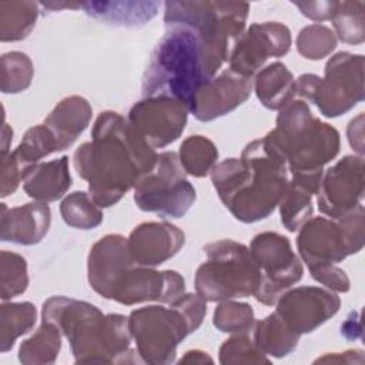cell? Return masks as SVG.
<instances>
[{
  "instance_id": "obj_10",
  "label": "cell",
  "mask_w": 365,
  "mask_h": 365,
  "mask_svg": "<svg viewBox=\"0 0 365 365\" xmlns=\"http://www.w3.org/2000/svg\"><path fill=\"white\" fill-rule=\"evenodd\" d=\"M365 211L361 204L341 218L307 220L297 237V247L308 268L341 262L364 247Z\"/></svg>"
},
{
  "instance_id": "obj_20",
  "label": "cell",
  "mask_w": 365,
  "mask_h": 365,
  "mask_svg": "<svg viewBox=\"0 0 365 365\" xmlns=\"http://www.w3.org/2000/svg\"><path fill=\"white\" fill-rule=\"evenodd\" d=\"M185 242L184 232L170 222H143L137 225L127 245L131 258L141 267H155L174 257Z\"/></svg>"
},
{
  "instance_id": "obj_13",
  "label": "cell",
  "mask_w": 365,
  "mask_h": 365,
  "mask_svg": "<svg viewBox=\"0 0 365 365\" xmlns=\"http://www.w3.org/2000/svg\"><path fill=\"white\" fill-rule=\"evenodd\" d=\"M187 115L185 104L171 97L157 96L135 103L128 113V121L145 143L155 150L168 145L181 135L187 124Z\"/></svg>"
},
{
  "instance_id": "obj_17",
  "label": "cell",
  "mask_w": 365,
  "mask_h": 365,
  "mask_svg": "<svg viewBox=\"0 0 365 365\" xmlns=\"http://www.w3.org/2000/svg\"><path fill=\"white\" fill-rule=\"evenodd\" d=\"M185 291L184 278L171 269L155 271L133 262L120 277L111 299L123 305H134L145 301L171 304Z\"/></svg>"
},
{
  "instance_id": "obj_25",
  "label": "cell",
  "mask_w": 365,
  "mask_h": 365,
  "mask_svg": "<svg viewBox=\"0 0 365 365\" xmlns=\"http://www.w3.org/2000/svg\"><path fill=\"white\" fill-rule=\"evenodd\" d=\"M158 7V1H86L80 6L88 16L123 27L148 23L157 16Z\"/></svg>"
},
{
  "instance_id": "obj_16",
  "label": "cell",
  "mask_w": 365,
  "mask_h": 365,
  "mask_svg": "<svg viewBox=\"0 0 365 365\" xmlns=\"http://www.w3.org/2000/svg\"><path fill=\"white\" fill-rule=\"evenodd\" d=\"M275 314L295 334H307L317 329L334 317L341 299L331 289L319 287H298L285 291L277 301Z\"/></svg>"
},
{
  "instance_id": "obj_22",
  "label": "cell",
  "mask_w": 365,
  "mask_h": 365,
  "mask_svg": "<svg viewBox=\"0 0 365 365\" xmlns=\"http://www.w3.org/2000/svg\"><path fill=\"white\" fill-rule=\"evenodd\" d=\"M324 171L294 173L279 201L282 225L294 232L312 217V195L318 192Z\"/></svg>"
},
{
  "instance_id": "obj_34",
  "label": "cell",
  "mask_w": 365,
  "mask_h": 365,
  "mask_svg": "<svg viewBox=\"0 0 365 365\" xmlns=\"http://www.w3.org/2000/svg\"><path fill=\"white\" fill-rule=\"evenodd\" d=\"M364 7V1H339L336 13L331 20L341 41L361 44L365 40Z\"/></svg>"
},
{
  "instance_id": "obj_19",
  "label": "cell",
  "mask_w": 365,
  "mask_h": 365,
  "mask_svg": "<svg viewBox=\"0 0 365 365\" xmlns=\"http://www.w3.org/2000/svg\"><path fill=\"white\" fill-rule=\"evenodd\" d=\"M131 262L134 259L130 255L125 237L120 234L103 237L91 247L88 254L87 272L90 287L106 299H110L118 278Z\"/></svg>"
},
{
  "instance_id": "obj_1",
  "label": "cell",
  "mask_w": 365,
  "mask_h": 365,
  "mask_svg": "<svg viewBox=\"0 0 365 365\" xmlns=\"http://www.w3.org/2000/svg\"><path fill=\"white\" fill-rule=\"evenodd\" d=\"M158 154L121 114L100 113L91 141L74 153V168L88 182V194L100 208L111 207L155 165Z\"/></svg>"
},
{
  "instance_id": "obj_18",
  "label": "cell",
  "mask_w": 365,
  "mask_h": 365,
  "mask_svg": "<svg viewBox=\"0 0 365 365\" xmlns=\"http://www.w3.org/2000/svg\"><path fill=\"white\" fill-rule=\"evenodd\" d=\"M252 88V78L228 68L197 91L188 111L200 121H211L241 106L250 97Z\"/></svg>"
},
{
  "instance_id": "obj_31",
  "label": "cell",
  "mask_w": 365,
  "mask_h": 365,
  "mask_svg": "<svg viewBox=\"0 0 365 365\" xmlns=\"http://www.w3.org/2000/svg\"><path fill=\"white\" fill-rule=\"evenodd\" d=\"M180 161L187 174L205 177L218 160V150L204 135H190L180 145Z\"/></svg>"
},
{
  "instance_id": "obj_40",
  "label": "cell",
  "mask_w": 365,
  "mask_h": 365,
  "mask_svg": "<svg viewBox=\"0 0 365 365\" xmlns=\"http://www.w3.org/2000/svg\"><path fill=\"white\" fill-rule=\"evenodd\" d=\"M311 275L315 281L325 285L328 289L335 292H348L349 291V278L344 269L338 268L335 264L321 265L311 268Z\"/></svg>"
},
{
  "instance_id": "obj_28",
  "label": "cell",
  "mask_w": 365,
  "mask_h": 365,
  "mask_svg": "<svg viewBox=\"0 0 365 365\" xmlns=\"http://www.w3.org/2000/svg\"><path fill=\"white\" fill-rule=\"evenodd\" d=\"M38 16L34 1H0V40L19 41L26 38Z\"/></svg>"
},
{
  "instance_id": "obj_26",
  "label": "cell",
  "mask_w": 365,
  "mask_h": 365,
  "mask_svg": "<svg viewBox=\"0 0 365 365\" xmlns=\"http://www.w3.org/2000/svg\"><path fill=\"white\" fill-rule=\"evenodd\" d=\"M258 100L269 110H281L295 96V78L285 64L271 63L258 71L254 81Z\"/></svg>"
},
{
  "instance_id": "obj_30",
  "label": "cell",
  "mask_w": 365,
  "mask_h": 365,
  "mask_svg": "<svg viewBox=\"0 0 365 365\" xmlns=\"http://www.w3.org/2000/svg\"><path fill=\"white\" fill-rule=\"evenodd\" d=\"M61 346L60 329L43 321L33 336L23 341L19 351V359L23 364H53Z\"/></svg>"
},
{
  "instance_id": "obj_44",
  "label": "cell",
  "mask_w": 365,
  "mask_h": 365,
  "mask_svg": "<svg viewBox=\"0 0 365 365\" xmlns=\"http://www.w3.org/2000/svg\"><path fill=\"white\" fill-rule=\"evenodd\" d=\"M354 332H358L361 334V325H359V321L355 319L354 321V315L351 314V317L346 318V321L341 325V334L348 338V339H354L355 338V334Z\"/></svg>"
},
{
  "instance_id": "obj_12",
  "label": "cell",
  "mask_w": 365,
  "mask_h": 365,
  "mask_svg": "<svg viewBox=\"0 0 365 365\" xmlns=\"http://www.w3.org/2000/svg\"><path fill=\"white\" fill-rule=\"evenodd\" d=\"M250 252L259 271V285L254 297L264 305H275L278 298L302 278V264L289 240L278 232L255 235Z\"/></svg>"
},
{
  "instance_id": "obj_37",
  "label": "cell",
  "mask_w": 365,
  "mask_h": 365,
  "mask_svg": "<svg viewBox=\"0 0 365 365\" xmlns=\"http://www.w3.org/2000/svg\"><path fill=\"white\" fill-rule=\"evenodd\" d=\"M336 47L335 33L324 24H309L297 37V50L309 60H321Z\"/></svg>"
},
{
  "instance_id": "obj_5",
  "label": "cell",
  "mask_w": 365,
  "mask_h": 365,
  "mask_svg": "<svg viewBox=\"0 0 365 365\" xmlns=\"http://www.w3.org/2000/svg\"><path fill=\"white\" fill-rule=\"evenodd\" d=\"M264 141L291 174L321 171L339 153V133L314 117L304 100L295 98L279 110L277 125Z\"/></svg>"
},
{
  "instance_id": "obj_4",
  "label": "cell",
  "mask_w": 365,
  "mask_h": 365,
  "mask_svg": "<svg viewBox=\"0 0 365 365\" xmlns=\"http://www.w3.org/2000/svg\"><path fill=\"white\" fill-rule=\"evenodd\" d=\"M144 71V97H171L190 108L197 91L215 76L197 34L184 26H165Z\"/></svg>"
},
{
  "instance_id": "obj_3",
  "label": "cell",
  "mask_w": 365,
  "mask_h": 365,
  "mask_svg": "<svg viewBox=\"0 0 365 365\" xmlns=\"http://www.w3.org/2000/svg\"><path fill=\"white\" fill-rule=\"evenodd\" d=\"M43 321L56 325L68 339L78 364H133L128 318L104 315L96 305L67 297H51L43 304Z\"/></svg>"
},
{
  "instance_id": "obj_29",
  "label": "cell",
  "mask_w": 365,
  "mask_h": 365,
  "mask_svg": "<svg viewBox=\"0 0 365 365\" xmlns=\"http://www.w3.org/2000/svg\"><path fill=\"white\" fill-rule=\"evenodd\" d=\"M36 319V307L31 302H3L0 307L1 352H7L20 335L29 332Z\"/></svg>"
},
{
  "instance_id": "obj_23",
  "label": "cell",
  "mask_w": 365,
  "mask_h": 365,
  "mask_svg": "<svg viewBox=\"0 0 365 365\" xmlns=\"http://www.w3.org/2000/svg\"><path fill=\"white\" fill-rule=\"evenodd\" d=\"M93 110L88 101L80 96L63 98L46 117L44 125L51 131L57 151L68 148L87 128Z\"/></svg>"
},
{
  "instance_id": "obj_36",
  "label": "cell",
  "mask_w": 365,
  "mask_h": 365,
  "mask_svg": "<svg viewBox=\"0 0 365 365\" xmlns=\"http://www.w3.org/2000/svg\"><path fill=\"white\" fill-rule=\"evenodd\" d=\"M33 78V64L27 54L10 51L1 56V91L20 93Z\"/></svg>"
},
{
  "instance_id": "obj_35",
  "label": "cell",
  "mask_w": 365,
  "mask_h": 365,
  "mask_svg": "<svg viewBox=\"0 0 365 365\" xmlns=\"http://www.w3.org/2000/svg\"><path fill=\"white\" fill-rule=\"evenodd\" d=\"M254 311L251 305L245 302H234V301H222L214 311L212 322L217 329L221 332L230 334H245L248 335L252 331Z\"/></svg>"
},
{
  "instance_id": "obj_32",
  "label": "cell",
  "mask_w": 365,
  "mask_h": 365,
  "mask_svg": "<svg viewBox=\"0 0 365 365\" xmlns=\"http://www.w3.org/2000/svg\"><path fill=\"white\" fill-rule=\"evenodd\" d=\"M56 151L57 144L51 131L44 124H40L29 128L19 147L10 154L26 175L27 170L37 164L38 160Z\"/></svg>"
},
{
  "instance_id": "obj_6",
  "label": "cell",
  "mask_w": 365,
  "mask_h": 365,
  "mask_svg": "<svg viewBox=\"0 0 365 365\" xmlns=\"http://www.w3.org/2000/svg\"><path fill=\"white\" fill-rule=\"evenodd\" d=\"M205 312L207 304L197 294H182L170 308L151 305L131 311L128 327L141 362H174L177 345L200 328Z\"/></svg>"
},
{
  "instance_id": "obj_9",
  "label": "cell",
  "mask_w": 365,
  "mask_h": 365,
  "mask_svg": "<svg viewBox=\"0 0 365 365\" xmlns=\"http://www.w3.org/2000/svg\"><path fill=\"white\" fill-rule=\"evenodd\" d=\"M295 94L314 103L325 117H338L364 100V57L341 51L325 66V77L302 74L295 80Z\"/></svg>"
},
{
  "instance_id": "obj_33",
  "label": "cell",
  "mask_w": 365,
  "mask_h": 365,
  "mask_svg": "<svg viewBox=\"0 0 365 365\" xmlns=\"http://www.w3.org/2000/svg\"><path fill=\"white\" fill-rule=\"evenodd\" d=\"M64 222L78 230H93L103 222V212L88 192L74 191L60 204Z\"/></svg>"
},
{
  "instance_id": "obj_39",
  "label": "cell",
  "mask_w": 365,
  "mask_h": 365,
  "mask_svg": "<svg viewBox=\"0 0 365 365\" xmlns=\"http://www.w3.org/2000/svg\"><path fill=\"white\" fill-rule=\"evenodd\" d=\"M221 364H269L265 354L245 334L224 341L220 348Z\"/></svg>"
},
{
  "instance_id": "obj_21",
  "label": "cell",
  "mask_w": 365,
  "mask_h": 365,
  "mask_svg": "<svg viewBox=\"0 0 365 365\" xmlns=\"http://www.w3.org/2000/svg\"><path fill=\"white\" fill-rule=\"evenodd\" d=\"M0 205L1 241L33 245L44 238L51 222L50 208L46 202L34 201L14 208H9L6 204Z\"/></svg>"
},
{
  "instance_id": "obj_7",
  "label": "cell",
  "mask_w": 365,
  "mask_h": 365,
  "mask_svg": "<svg viewBox=\"0 0 365 365\" xmlns=\"http://www.w3.org/2000/svg\"><path fill=\"white\" fill-rule=\"evenodd\" d=\"M165 26H184L200 38L215 76L244 33L250 4L238 1H165Z\"/></svg>"
},
{
  "instance_id": "obj_38",
  "label": "cell",
  "mask_w": 365,
  "mask_h": 365,
  "mask_svg": "<svg viewBox=\"0 0 365 365\" xmlns=\"http://www.w3.org/2000/svg\"><path fill=\"white\" fill-rule=\"evenodd\" d=\"M1 299L23 294L29 285L27 262L16 252L1 251Z\"/></svg>"
},
{
  "instance_id": "obj_41",
  "label": "cell",
  "mask_w": 365,
  "mask_h": 365,
  "mask_svg": "<svg viewBox=\"0 0 365 365\" xmlns=\"http://www.w3.org/2000/svg\"><path fill=\"white\" fill-rule=\"evenodd\" d=\"M24 178V173L16 163L11 154L1 155V188H0V195L7 197L13 194L20 181Z\"/></svg>"
},
{
  "instance_id": "obj_11",
  "label": "cell",
  "mask_w": 365,
  "mask_h": 365,
  "mask_svg": "<svg viewBox=\"0 0 365 365\" xmlns=\"http://www.w3.org/2000/svg\"><path fill=\"white\" fill-rule=\"evenodd\" d=\"M174 151L158 154L154 168L134 187V201L143 211L164 218H180L195 201V188Z\"/></svg>"
},
{
  "instance_id": "obj_8",
  "label": "cell",
  "mask_w": 365,
  "mask_h": 365,
  "mask_svg": "<svg viewBox=\"0 0 365 365\" xmlns=\"http://www.w3.org/2000/svg\"><path fill=\"white\" fill-rule=\"evenodd\" d=\"M207 261L195 272V291L204 301L251 297L259 285L258 267L244 244L221 240L204 247Z\"/></svg>"
},
{
  "instance_id": "obj_43",
  "label": "cell",
  "mask_w": 365,
  "mask_h": 365,
  "mask_svg": "<svg viewBox=\"0 0 365 365\" xmlns=\"http://www.w3.org/2000/svg\"><path fill=\"white\" fill-rule=\"evenodd\" d=\"M362 125H364V113H359L356 118H354L349 125H348V140L351 147L362 157L364 154V133H362Z\"/></svg>"
},
{
  "instance_id": "obj_27",
  "label": "cell",
  "mask_w": 365,
  "mask_h": 365,
  "mask_svg": "<svg viewBox=\"0 0 365 365\" xmlns=\"http://www.w3.org/2000/svg\"><path fill=\"white\" fill-rule=\"evenodd\" d=\"M252 329L255 345L265 355H272L275 358L291 354L299 341V335L292 332L275 312L262 321H258Z\"/></svg>"
},
{
  "instance_id": "obj_24",
  "label": "cell",
  "mask_w": 365,
  "mask_h": 365,
  "mask_svg": "<svg viewBox=\"0 0 365 365\" xmlns=\"http://www.w3.org/2000/svg\"><path fill=\"white\" fill-rule=\"evenodd\" d=\"M71 185L68 157L37 163L30 167L23 178V188L29 197L38 202H51L61 198Z\"/></svg>"
},
{
  "instance_id": "obj_14",
  "label": "cell",
  "mask_w": 365,
  "mask_h": 365,
  "mask_svg": "<svg viewBox=\"0 0 365 365\" xmlns=\"http://www.w3.org/2000/svg\"><path fill=\"white\" fill-rule=\"evenodd\" d=\"M318 208L336 220L361 205L364 198V158L345 155L322 174L318 188Z\"/></svg>"
},
{
  "instance_id": "obj_15",
  "label": "cell",
  "mask_w": 365,
  "mask_h": 365,
  "mask_svg": "<svg viewBox=\"0 0 365 365\" xmlns=\"http://www.w3.org/2000/svg\"><path fill=\"white\" fill-rule=\"evenodd\" d=\"M291 31L277 21L254 23L240 37L230 58V70L250 77L261 70L269 57H282L289 51Z\"/></svg>"
},
{
  "instance_id": "obj_2",
  "label": "cell",
  "mask_w": 365,
  "mask_h": 365,
  "mask_svg": "<svg viewBox=\"0 0 365 365\" xmlns=\"http://www.w3.org/2000/svg\"><path fill=\"white\" fill-rule=\"evenodd\" d=\"M212 185L231 214L242 222L267 218L288 185V167L264 138L251 141L241 158H227L211 170Z\"/></svg>"
},
{
  "instance_id": "obj_42",
  "label": "cell",
  "mask_w": 365,
  "mask_h": 365,
  "mask_svg": "<svg viewBox=\"0 0 365 365\" xmlns=\"http://www.w3.org/2000/svg\"><path fill=\"white\" fill-rule=\"evenodd\" d=\"M301 13L314 20V21H324L331 20L336 13L339 1H292Z\"/></svg>"
},
{
  "instance_id": "obj_45",
  "label": "cell",
  "mask_w": 365,
  "mask_h": 365,
  "mask_svg": "<svg viewBox=\"0 0 365 365\" xmlns=\"http://www.w3.org/2000/svg\"><path fill=\"white\" fill-rule=\"evenodd\" d=\"M195 354L197 355H192V351H188L187 354H185V356L184 358H181V361H180V364H182V362H212V361H210V359H212V358H210L208 355H205L207 352H201V351H195Z\"/></svg>"
}]
</instances>
